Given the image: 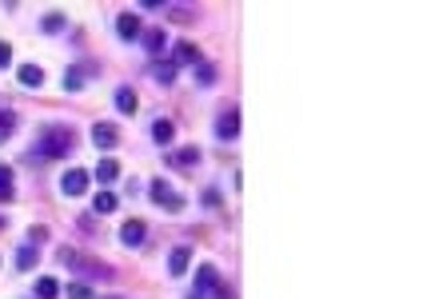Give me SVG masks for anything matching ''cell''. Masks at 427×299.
Returning <instances> with one entry per match:
<instances>
[{
  "label": "cell",
  "mask_w": 427,
  "mask_h": 299,
  "mask_svg": "<svg viewBox=\"0 0 427 299\" xmlns=\"http://www.w3.org/2000/svg\"><path fill=\"white\" fill-rule=\"evenodd\" d=\"M32 152H36V156H44V160H64L68 152H72V128H68V124L44 128Z\"/></svg>",
  "instance_id": "obj_1"
},
{
  "label": "cell",
  "mask_w": 427,
  "mask_h": 299,
  "mask_svg": "<svg viewBox=\"0 0 427 299\" xmlns=\"http://www.w3.org/2000/svg\"><path fill=\"white\" fill-rule=\"evenodd\" d=\"M60 264H68L72 271L88 275V280H108V275H112V268H104V264H92L88 255H76V252H60Z\"/></svg>",
  "instance_id": "obj_2"
},
{
  "label": "cell",
  "mask_w": 427,
  "mask_h": 299,
  "mask_svg": "<svg viewBox=\"0 0 427 299\" xmlns=\"http://www.w3.org/2000/svg\"><path fill=\"white\" fill-rule=\"evenodd\" d=\"M148 191H152V200H156L164 212H184V196H180L168 180H152V184H148Z\"/></svg>",
  "instance_id": "obj_3"
},
{
  "label": "cell",
  "mask_w": 427,
  "mask_h": 299,
  "mask_svg": "<svg viewBox=\"0 0 427 299\" xmlns=\"http://www.w3.org/2000/svg\"><path fill=\"white\" fill-rule=\"evenodd\" d=\"M216 287H220V271L212 268V264H204V268L196 271V291H192L188 299H208Z\"/></svg>",
  "instance_id": "obj_4"
},
{
  "label": "cell",
  "mask_w": 427,
  "mask_h": 299,
  "mask_svg": "<svg viewBox=\"0 0 427 299\" xmlns=\"http://www.w3.org/2000/svg\"><path fill=\"white\" fill-rule=\"evenodd\" d=\"M120 244L132 248V252L144 248V244H148V223L144 220H124V228H120Z\"/></svg>",
  "instance_id": "obj_5"
},
{
  "label": "cell",
  "mask_w": 427,
  "mask_h": 299,
  "mask_svg": "<svg viewBox=\"0 0 427 299\" xmlns=\"http://www.w3.org/2000/svg\"><path fill=\"white\" fill-rule=\"evenodd\" d=\"M216 136H220L224 144H232L240 136V108H224L220 116H216Z\"/></svg>",
  "instance_id": "obj_6"
},
{
  "label": "cell",
  "mask_w": 427,
  "mask_h": 299,
  "mask_svg": "<svg viewBox=\"0 0 427 299\" xmlns=\"http://www.w3.org/2000/svg\"><path fill=\"white\" fill-rule=\"evenodd\" d=\"M60 191H64V196H72V200H76V196H84V191H88V172L68 168V172L60 176Z\"/></svg>",
  "instance_id": "obj_7"
},
{
  "label": "cell",
  "mask_w": 427,
  "mask_h": 299,
  "mask_svg": "<svg viewBox=\"0 0 427 299\" xmlns=\"http://www.w3.org/2000/svg\"><path fill=\"white\" fill-rule=\"evenodd\" d=\"M92 144L96 148H104V152H112V148L120 144V128L116 124H96L92 128Z\"/></svg>",
  "instance_id": "obj_8"
},
{
  "label": "cell",
  "mask_w": 427,
  "mask_h": 299,
  "mask_svg": "<svg viewBox=\"0 0 427 299\" xmlns=\"http://www.w3.org/2000/svg\"><path fill=\"white\" fill-rule=\"evenodd\" d=\"M116 32H120V40H140V16L120 12L116 16Z\"/></svg>",
  "instance_id": "obj_9"
},
{
  "label": "cell",
  "mask_w": 427,
  "mask_h": 299,
  "mask_svg": "<svg viewBox=\"0 0 427 299\" xmlns=\"http://www.w3.org/2000/svg\"><path fill=\"white\" fill-rule=\"evenodd\" d=\"M16 80H20L24 88H40V84H44V68H40V64H20V68H16Z\"/></svg>",
  "instance_id": "obj_10"
},
{
  "label": "cell",
  "mask_w": 427,
  "mask_h": 299,
  "mask_svg": "<svg viewBox=\"0 0 427 299\" xmlns=\"http://www.w3.org/2000/svg\"><path fill=\"white\" fill-rule=\"evenodd\" d=\"M116 207H120V196H116L112 188H104V191H100V196L92 200V212H96V216H112Z\"/></svg>",
  "instance_id": "obj_11"
},
{
  "label": "cell",
  "mask_w": 427,
  "mask_h": 299,
  "mask_svg": "<svg viewBox=\"0 0 427 299\" xmlns=\"http://www.w3.org/2000/svg\"><path fill=\"white\" fill-rule=\"evenodd\" d=\"M140 40H144V48L156 56V52H164V44H168V32L164 28H140Z\"/></svg>",
  "instance_id": "obj_12"
},
{
  "label": "cell",
  "mask_w": 427,
  "mask_h": 299,
  "mask_svg": "<svg viewBox=\"0 0 427 299\" xmlns=\"http://www.w3.org/2000/svg\"><path fill=\"white\" fill-rule=\"evenodd\" d=\"M152 76H156L160 84H176V76H180V64H176V60H152Z\"/></svg>",
  "instance_id": "obj_13"
},
{
  "label": "cell",
  "mask_w": 427,
  "mask_h": 299,
  "mask_svg": "<svg viewBox=\"0 0 427 299\" xmlns=\"http://www.w3.org/2000/svg\"><path fill=\"white\" fill-rule=\"evenodd\" d=\"M96 180H100V184H104V188H108V184H116V180H120V164H116V160H100V164H96Z\"/></svg>",
  "instance_id": "obj_14"
},
{
  "label": "cell",
  "mask_w": 427,
  "mask_h": 299,
  "mask_svg": "<svg viewBox=\"0 0 427 299\" xmlns=\"http://www.w3.org/2000/svg\"><path fill=\"white\" fill-rule=\"evenodd\" d=\"M188 259H192V248H184V244L172 248V255H168V271H172V275H184V271H188Z\"/></svg>",
  "instance_id": "obj_15"
},
{
  "label": "cell",
  "mask_w": 427,
  "mask_h": 299,
  "mask_svg": "<svg viewBox=\"0 0 427 299\" xmlns=\"http://www.w3.org/2000/svg\"><path fill=\"white\" fill-rule=\"evenodd\" d=\"M116 108L124 112V116H132V112H136V92H132L128 84H120V88H116Z\"/></svg>",
  "instance_id": "obj_16"
},
{
  "label": "cell",
  "mask_w": 427,
  "mask_h": 299,
  "mask_svg": "<svg viewBox=\"0 0 427 299\" xmlns=\"http://www.w3.org/2000/svg\"><path fill=\"white\" fill-rule=\"evenodd\" d=\"M172 136H176L172 120H156V124H152V140H156L160 148H168V144H172Z\"/></svg>",
  "instance_id": "obj_17"
},
{
  "label": "cell",
  "mask_w": 427,
  "mask_h": 299,
  "mask_svg": "<svg viewBox=\"0 0 427 299\" xmlns=\"http://www.w3.org/2000/svg\"><path fill=\"white\" fill-rule=\"evenodd\" d=\"M32 296H36V299H56V296H60V284H56L52 275H44V280H36Z\"/></svg>",
  "instance_id": "obj_18"
},
{
  "label": "cell",
  "mask_w": 427,
  "mask_h": 299,
  "mask_svg": "<svg viewBox=\"0 0 427 299\" xmlns=\"http://www.w3.org/2000/svg\"><path fill=\"white\" fill-rule=\"evenodd\" d=\"M16 196V180H12V168H0V204H8Z\"/></svg>",
  "instance_id": "obj_19"
},
{
  "label": "cell",
  "mask_w": 427,
  "mask_h": 299,
  "mask_svg": "<svg viewBox=\"0 0 427 299\" xmlns=\"http://www.w3.org/2000/svg\"><path fill=\"white\" fill-rule=\"evenodd\" d=\"M172 164H180V168H196V164H200V148H180V152H176L172 156Z\"/></svg>",
  "instance_id": "obj_20"
},
{
  "label": "cell",
  "mask_w": 427,
  "mask_h": 299,
  "mask_svg": "<svg viewBox=\"0 0 427 299\" xmlns=\"http://www.w3.org/2000/svg\"><path fill=\"white\" fill-rule=\"evenodd\" d=\"M12 132H16V112L12 108H0V144L8 140Z\"/></svg>",
  "instance_id": "obj_21"
},
{
  "label": "cell",
  "mask_w": 427,
  "mask_h": 299,
  "mask_svg": "<svg viewBox=\"0 0 427 299\" xmlns=\"http://www.w3.org/2000/svg\"><path fill=\"white\" fill-rule=\"evenodd\" d=\"M16 268H20V271H32V268H36V248H32V244H24V248L16 252Z\"/></svg>",
  "instance_id": "obj_22"
},
{
  "label": "cell",
  "mask_w": 427,
  "mask_h": 299,
  "mask_svg": "<svg viewBox=\"0 0 427 299\" xmlns=\"http://www.w3.org/2000/svg\"><path fill=\"white\" fill-rule=\"evenodd\" d=\"M64 296H68V299H96V296H92V287L84 284V280H72V284L64 287Z\"/></svg>",
  "instance_id": "obj_23"
},
{
  "label": "cell",
  "mask_w": 427,
  "mask_h": 299,
  "mask_svg": "<svg viewBox=\"0 0 427 299\" xmlns=\"http://www.w3.org/2000/svg\"><path fill=\"white\" fill-rule=\"evenodd\" d=\"M84 84H88V72H80V68H68V76H64V88H68V92H80Z\"/></svg>",
  "instance_id": "obj_24"
},
{
  "label": "cell",
  "mask_w": 427,
  "mask_h": 299,
  "mask_svg": "<svg viewBox=\"0 0 427 299\" xmlns=\"http://www.w3.org/2000/svg\"><path fill=\"white\" fill-rule=\"evenodd\" d=\"M196 80H200V84H216V68H212V64H196Z\"/></svg>",
  "instance_id": "obj_25"
},
{
  "label": "cell",
  "mask_w": 427,
  "mask_h": 299,
  "mask_svg": "<svg viewBox=\"0 0 427 299\" xmlns=\"http://www.w3.org/2000/svg\"><path fill=\"white\" fill-rule=\"evenodd\" d=\"M40 28H44V32H60L64 28V16L60 12H48L44 20H40Z\"/></svg>",
  "instance_id": "obj_26"
},
{
  "label": "cell",
  "mask_w": 427,
  "mask_h": 299,
  "mask_svg": "<svg viewBox=\"0 0 427 299\" xmlns=\"http://www.w3.org/2000/svg\"><path fill=\"white\" fill-rule=\"evenodd\" d=\"M40 239H48V232H44V228H32V232H28V244H32V248H36Z\"/></svg>",
  "instance_id": "obj_27"
},
{
  "label": "cell",
  "mask_w": 427,
  "mask_h": 299,
  "mask_svg": "<svg viewBox=\"0 0 427 299\" xmlns=\"http://www.w3.org/2000/svg\"><path fill=\"white\" fill-rule=\"evenodd\" d=\"M8 60H12V44H0V68H8Z\"/></svg>",
  "instance_id": "obj_28"
},
{
  "label": "cell",
  "mask_w": 427,
  "mask_h": 299,
  "mask_svg": "<svg viewBox=\"0 0 427 299\" xmlns=\"http://www.w3.org/2000/svg\"><path fill=\"white\" fill-rule=\"evenodd\" d=\"M100 299H120V296H100Z\"/></svg>",
  "instance_id": "obj_29"
},
{
  "label": "cell",
  "mask_w": 427,
  "mask_h": 299,
  "mask_svg": "<svg viewBox=\"0 0 427 299\" xmlns=\"http://www.w3.org/2000/svg\"><path fill=\"white\" fill-rule=\"evenodd\" d=\"M0 228H4V220H0Z\"/></svg>",
  "instance_id": "obj_30"
}]
</instances>
